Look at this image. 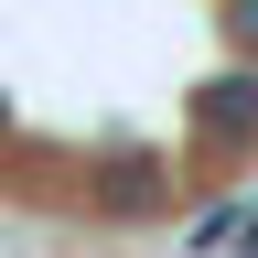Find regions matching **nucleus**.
Returning a JSON list of instances; mask_svg holds the SVG:
<instances>
[{"label": "nucleus", "instance_id": "nucleus-1", "mask_svg": "<svg viewBox=\"0 0 258 258\" xmlns=\"http://www.w3.org/2000/svg\"><path fill=\"white\" fill-rule=\"evenodd\" d=\"M247 258H258V215H247Z\"/></svg>", "mask_w": 258, "mask_h": 258}]
</instances>
